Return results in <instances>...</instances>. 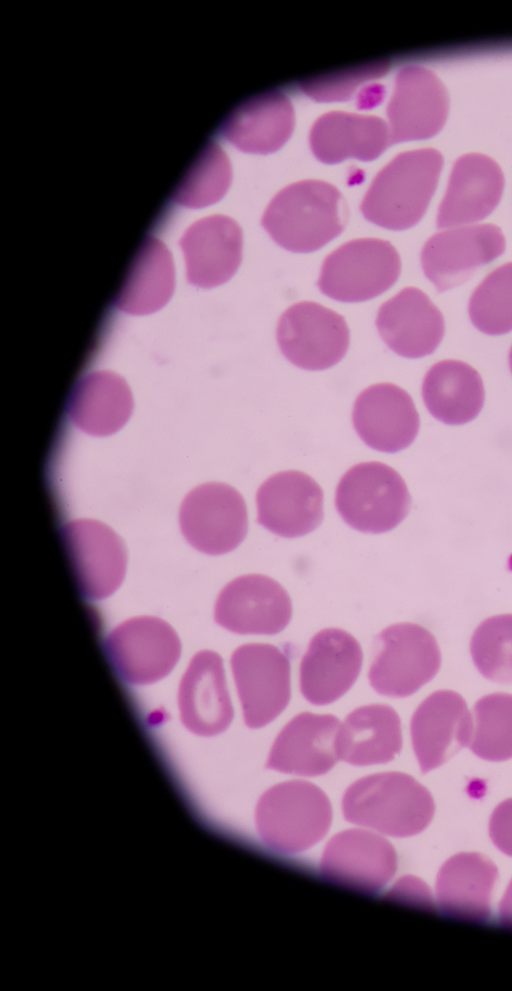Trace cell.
<instances>
[{"mask_svg":"<svg viewBox=\"0 0 512 991\" xmlns=\"http://www.w3.org/2000/svg\"><path fill=\"white\" fill-rule=\"evenodd\" d=\"M503 187V173L493 159L478 153L461 156L452 167L438 209L437 228L485 219L498 205Z\"/></svg>","mask_w":512,"mask_h":991,"instance_id":"7402d4cb","label":"cell"},{"mask_svg":"<svg viewBox=\"0 0 512 991\" xmlns=\"http://www.w3.org/2000/svg\"><path fill=\"white\" fill-rule=\"evenodd\" d=\"M402 748L401 722L386 704H369L351 711L336 736L338 758L352 765L386 763Z\"/></svg>","mask_w":512,"mask_h":991,"instance_id":"cb8c5ba5","label":"cell"},{"mask_svg":"<svg viewBox=\"0 0 512 991\" xmlns=\"http://www.w3.org/2000/svg\"><path fill=\"white\" fill-rule=\"evenodd\" d=\"M469 318L479 331L497 336L512 331V262L492 270L474 289Z\"/></svg>","mask_w":512,"mask_h":991,"instance_id":"4dcf8cb0","label":"cell"},{"mask_svg":"<svg viewBox=\"0 0 512 991\" xmlns=\"http://www.w3.org/2000/svg\"><path fill=\"white\" fill-rule=\"evenodd\" d=\"M257 522L285 538L304 536L323 519V491L309 475L287 470L271 475L256 494Z\"/></svg>","mask_w":512,"mask_h":991,"instance_id":"2e32d148","label":"cell"},{"mask_svg":"<svg viewBox=\"0 0 512 991\" xmlns=\"http://www.w3.org/2000/svg\"><path fill=\"white\" fill-rule=\"evenodd\" d=\"M440 665L432 633L418 624L397 623L376 636L368 679L378 694L403 698L433 679Z\"/></svg>","mask_w":512,"mask_h":991,"instance_id":"277c9868","label":"cell"},{"mask_svg":"<svg viewBox=\"0 0 512 991\" xmlns=\"http://www.w3.org/2000/svg\"><path fill=\"white\" fill-rule=\"evenodd\" d=\"M470 652L478 671L487 679L512 683V614L492 616L474 631Z\"/></svg>","mask_w":512,"mask_h":991,"instance_id":"d6a6232c","label":"cell"},{"mask_svg":"<svg viewBox=\"0 0 512 991\" xmlns=\"http://www.w3.org/2000/svg\"><path fill=\"white\" fill-rule=\"evenodd\" d=\"M400 271V256L389 241L354 239L327 255L317 285L324 295L334 300L361 302L391 288Z\"/></svg>","mask_w":512,"mask_h":991,"instance_id":"5b68a950","label":"cell"},{"mask_svg":"<svg viewBox=\"0 0 512 991\" xmlns=\"http://www.w3.org/2000/svg\"><path fill=\"white\" fill-rule=\"evenodd\" d=\"M422 398L429 413L448 425L473 420L481 411L485 391L480 374L460 360H442L426 372Z\"/></svg>","mask_w":512,"mask_h":991,"instance_id":"83f0119b","label":"cell"},{"mask_svg":"<svg viewBox=\"0 0 512 991\" xmlns=\"http://www.w3.org/2000/svg\"><path fill=\"white\" fill-rule=\"evenodd\" d=\"M231 181V167L224 151L209 142L177 186L173 198L179 204L200 208L220 200Z\"/></svg>","mask_w":512,"mask_h":991,"instance_id":"1f68e13d","label":"cell"},{"mask_svg":"<svg viewBox=\"0 0 512 991\" xmlns=\"http://www.w3.org/2000/svg\"><path fill=\"white\" fill-rule=\"evenodd\" d=\"M278 346L292 364L305 370H324L337 364L349 346L345 319L312 301L290 306L276 330Z\"/></svg>","mask_w":512,"mask_h":991,"instance_id":"30bf717a","label":"cell"},{"mask_svg":"<svg viewBox=\"0 0 512 991\" xmlns=\"http://www.w3.org/2000/svg\"><path fill=\"white\" fill-rule=\"evenodd\" d=\"M182 534L198 551L228 553L241 544L248 531L247 507L232 486L208 482L191 490L179 511Z\"/></svg>","mask_w":512,"mask_h":991,"instance_id":"ba28073f","label":"cell"},{"mask_svg":"<svg viewBox=\"0 0 512 991\" xmlns=\"http://www.w3.org/2000/svg\"><path fill=\"white\" fill-rule=\"evenodd\" d=\"M508 362H509L510 371L512 373V346H511L510 351H509Z\"/></svg>","mask_w":512,"mask_h":991,"instance_id":"8d00e7d4","label":"cell"},{"mask_svg":"<svg viewBox=\"0 0 512 991\" xmlns=\"http://www.w3.org/2000/svg\"><path fill=\"white\" fill-rule=\"evenodd\" d=\"M443 164L435 149L398 154L375 176L360 205L370 222L390 230H406L424 216Z\"/></svg>","mask_w":512,"mask_h":991,"instance_id":"7a4b0ae2","label":"cell"},{"mask_svg":"<svg viewBox=\"0 0 512 991\" xmlns=\"http://www.w3.org/2000/svg\"><path fill=\"white\" fill-rule=\"evenodd\" d=\"M178 707L194 734L214 736L229 727L234 711L219 654L203 650L193 656L180 681Z\"/></svg>","mask_w":512,"mask_h":991,"instance_id":"d6986e66","label":"cell"},{"mask_svg":"<svg viewBox=\"0 0 512 991\" xmlns=\"http://www.w3.org/2000/svg\"><path fill=\"white\" fill-rule=\"evenodd\" d=\"M497 877L491 860L479 853H459L441 867L436 880L440 909L447 915L472 921L484 920Z\"/></svg>","mask_w":512,"mask_h":991,"instance_id":"d4e9b609","label":"cell"},{"mask_svg":"<svg viewBox=\"0 0 512 991\" xmlns=\"http://www.w3.org/2000/svg\"><path fill=\"white\" fill-rule=\"evenodd\" d=\"M505 247V237L494 224L458 227L432 235L421 250L420 261L424 275L441 293L468 281L500 257Z\"/></svg>","mask_w":512,"mask_h":991,"instance_id":"8fae6325","label":"cell"},{"mask_svg":"<svg viewBox=\"0 0 512 991\" xmlns=\"http://www.w3.org/2000/svg\"><path fill=\"white\" fill-rule=\"evenodd\" d=\"M489 833L495 846L512 856V798L501 802L493 811Z\"/></svg>","mask_w":512,"mask_h":991,"instance_id":"e575fe53","label":"cell"},{"mask_svg":"<svg viewBox=\"0 0 512 991\" xmlns=\"http://www.w3.org/2000/svg\"><path fill=\"white\" fill-rule=\"evenodd\" d=\"M191 283L211 288L227 282L242 260L240 226L224 215L205 217L192 224L182 238Z\"/></svg>","mask_w":512,"mask_h":991,"instance_id":"603a6c76","label":"cell"},{"mask_svg":"<svg viewBox=\"0 0 512 991\" xmlns=\"http://www.w3.org/2000/svg\"><path fill=\"white\" fill-rule=\"evenodd\" d=\"M411 497L392 467L377 461L352 466L341 477L335 506L353 529L379 534L395 528L408 514Z\"/></svg>","mask_w":512,"mask_h":991,"instance_id":"3957f363","label":"cell"},{"mask_svg":"<svg viewBox=\"0 0 512 991\" xmlns=\"http://www.w3.org/2000/svg\"><path fill=\"white\" fill-rule=\"evenodd\" d=\"M344 809L349 815L372 812L365 821L371 826L383 815L377 828L392 835L409 836L429 824L434 802L430 792L410 775L385 772L354 782L345 793Z\"/></svg>","mask_w":512,"mask_h":991,"instance_id":"8992f818","label":"cell"},{"mask_svg":"<svg viewBox=\"0 0 512 991\" xmlns=\"http://www.w3.org/2000/svg\"><path fill=\"white\" fill-rule=\"evenodd\" d=\"M470 750L488 761L512 758V695L492 693L480 698L473 708V735Z\"/></svg>","mask_w":512,"mask_h":991,"instance_id":"f546056e","label":"cell"},{"mask_svg":"<svg viewBox=\"0 0 512 991\" xmlns=\"http://www.w3.org/2000/svg\"><path fill=\"white\" fill-rule=\"evenodd\" d=\"M105 650L122 680L144 685L170 673L180 657L181 644L168 623L140 616L116 626L106 638Z\"/></svg>","mask_w":512,"mask_h":991,"instance_id":"9c48e42d","label":"cell"},{"mask_svg":"<svg viewBox=\"0 0 512 991\" xmlns=\"http://www.w3.org/2000/svg\"><path fill=\"white\" fill-rule=\"evenodd\" d=\"M347 218V205L337 188L320 180H304L274 196L261 224L282 248L310 253L336 238Z\"/></svg>","mask_w":512,"mask_h":991,"instance_id":"6da1fadb","label":"cell"},{"mask_svg":"<svg viewBox=\"0 0 512 991\" xmlns=\"http://www.w3.org/2000/svg\"><path fill=\"white\" fill-rule=\"evenodd\" d=\"M132 407L130 391L122 379L108 373H95L75 386L68 413L82 431L93 436H107L126 423Z\"/></svg>","mask_w":512,"mask_h":991,"instance_id":"f1b7e54d","label":"cell"},{"mask_svg":"<svg viewBox=\"0 0 512 991\" xmlns=\"http://www.w3.org/2000/svg\"><path fill=\"white\" fill-rule=\"evenodd\" d=\"M339 725L338 718L331 714H297L276 736L266 767L303 776L328 772L339 759L336 752Z\"/></svg>","mask_w":512,"mask_h":991,"instance_id":"44dd1931","label":"cell"},{"mask_svg":"<svg viewBox=\"0 0 512 991\" xmlns=\"http://www.w3.org/2000/svg\"><path fill=\"white\" fill-rule=\"evenodd\" d=\"M355 431L369 447L395 453L407 448L419 430V415L411 396L391 383L374 384L356 398L352 411Z\"/></svg>","mask_w":512,"mask_h":991,"instance_id":"ac0fdd59","label":"cell"},{"mask_svg":"<svg viewBox=\"0 0 512 991\" xmlns=\"http://www.w3.org/2000/svg\"><path fill=\"white\" fill-rule=\"evenodd\" d=\"M359 642L347 631L326 628L309 642L299 667L302 696L313 705H328L356 681L362 666Z\"/></svg>","mask_w":512,"mask_h":991,"instance_id":"9a60e30c","label":"cell"},{"mask_svg":"<svg viewBox=\"0 0 512 991\" xmlns=\"http://www.w3.org/2000/svg\"><path fill=\"white\" fill-rule=\"evenodd\" d=\"M447 112L446 89L433 72L419 66L401 69L387 107L391 143L434 136Z\"/></svg>","mask_w":512,"mask_h":991,"instance_id":"e0dca14e","label":"cell"},{"mask_svg":"<svg viewBox=\"0 0 512 991\" xmlns=\"http://www.w3.org/2000/svg\"><path fill=\"white\" fill-rule=\"evenodd\" d=\"M230 664L246 726L257 729L271 723L291 696L286 653L271 644L248 643L234 650Z\"/></svg>","mask_w":512,"mask_h":991,"instance_id":"52a82bcc","label":"cell"},{"mask_svg":"<svg viewBox=\"0 0 512 991\" xmlns=\"http://www.w3.org/2000/svg\"><path fill=\"white\" fill-rule=\"evenodd\" d=\"M376 327L385 344L406 358L432 354L445 332L442 313L416 287H406L384 302L377 313Z\"/></svg>","mask_w":512,"mask_h":991,"instance_id":"ffe728a7","label":"cell"},{"mask_svg":"<svg viewBox=\"0 0 512 991\" xmlns=\"http://www.w3.org/2000/svg\"><path fill=\"white\" fill-rule=\"evenodd\" d=\"M410 733L421 772L427 773L470 745L473 716L460 694L439 690L417 707Z\"/></svg>","mask_w":512,"mask_h":991,"instance_id":"5bb4252c","label":"cell"},{"mask_svg":"<svg viewBox=\"0 0 512 991\" xmlns=\"http://www.w3.org/2000/svg\"><path fill=\"white\" fill-rule=\"evenodd\" d=\"M294 124L293 108L280 92H267L234 110L221 127L222 135L238 149L270 153L289 138Z\"/></svg>","mask_w":512,"mask_h":991,"instance_id":"4316f807","label":"cell"},{"mask_svg":"<svg viewBox=\"0 0 512 991\" xmlns=\"http://www.w3.org/2000/svg\"><path fill=\"white\" fill-rule=\"evenodd\" d=\"M291 616L287 591L262 574L242 575L230 581L214 607L216 623L241 635H275L285 629Z\"/></svg>","mask_w":512,"mask_h":991,"instance_id":"4fadbf2b","label":"cell"},{"mask_svg":"<svg viewBox=\"0 0 512 991\" xmlns=\"http://www.w3.org/2000/svg\"><path fill=\"white\" fill-rule=\"evenodd\" d=\"M499 914L503 924L512 926V880L501 900Z\"/></svg>","mask_w":512,"mask_h":991,"instance_id":"d590c367","label":"cell"},{"mask_svg":"<svg viewBox=\"0 0 512 991\" xmlns=\"http://www.w3.org/2000/svg\"><path fill=\"white\" fill-rule=\"evenodd\" d=\"M387 62H378L345 72L334 73L301 83L302 90L317 101L344 100L361 83L382 76L388 69Z\"/></svg>","mask_w":512,"mask_h":991,"instance_id":"836d02e7","label":"cell"},{"mask_svg":"<svg viewBox=\"0 0 512 991\" xmlns=\"http://www.w3.org/2000/svg\"><path fill=\"white\" fill-rule=\"evenodd\" d=\"M61 537L81 594L91 600L110 596L126 570V550L107 525L88 519L70 521Z\"/></svg>","mask_w":512,"mask_h":991,"instance_id":"7c38bea8","label":"cell"},{"mask_svg":"<svg viewBox=\"0 0 512 991\" xmlns=\"http://www.w3.org/2000/svg\"><path fill=\"white\" fill-rule=\"evenodd\" d=\"M309 140L314 155L325 163L351 157L372 160L391 143L388 125L382 119L340 111L319 117Z\"/></svg>","mask_w":512,"mask_h":991,"instance_id":"484cf974","label":"cell"}]
</instances>
